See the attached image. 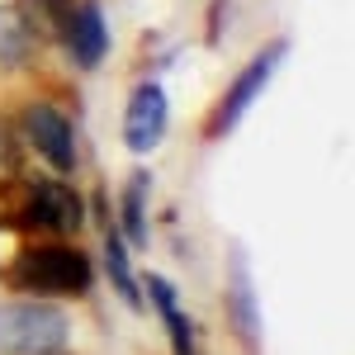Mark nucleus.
Here are the masks:
<instances>
[{"label": "nucleus", "instance_id": "nucleus-1", "mask_svg": "<svg viewBox=\"0 0 355 355\" xmlns=\"http://www.w3.org/2000/svg\"><path fill=\"white\" fill-rule=\"evenodd\" d=\"M19 294L28 299H71V294H85L90 279H95V266L81 246L71 242H43L28 246L24 256H15V266L5 275Z\"/></svg>", "mask_w": 355, "mask_h": 355}, {"label": "nucleus", "instance_id": "nucleus-2", "mask_svg": "<svg viewBox=\"0 0 355 355\" xmlns=\"http://www.w3.org/2000/svg\"><path fill=\"white\" fill-rule=\"evenodd\" d=\"M284 57H289V38H270V43H266V48L251 57V62H246L232 81H227V90L218 95V105H214L209 123H204V137H209V142L227 137L246 119V114H251V105L266 95V85L275 81V71L284 67Z\"/></svg>", "mask_w": 355, "mask_h": 355}, {"label": "nucleus", "instance_id": "nucleus-3", "mask_svg": "<svg viewBox=\"0 0 355 355\" xmlns=\"http://www.w3.org/2000/svg\"><path fill=\"white\" fill-rule=\"evenodd\" d=\"M67 331V313L43 299L0 303V355H57Z\"/></svg>", "mask_w": 355, "mask_h": 355}, {"label": "nucleus", "instance_id": "nucleus-4", "mask_svg": "<svg viewBox=\"0 0 355 355\" xmlns=\"http://www.w3.org/2000/svg\"><path fill=\"white\" fill-rule=\"evenodd\" d=\"M19 232H48V237H76L85 227V199L67 180H33L19 199Z\"/></svg>", "mask_w": 355, "mask_h": 355}, {"label": "nucleus", "instance_id": "nucleus-5", "mask_svg": "<svg viewBox=\"0 0 355 355\" xmlns=\"http://www.w3.org/2000/svg\"><path fill=\"white\" fill-rule=\"evenodd\" d=\"M24 137L57 175H71V171L81 166V137H76L71 114L57 110V105H48V100H38V105L24 110Z\"/></svg>", "mask_w": 355, "mask_h": 355}, {"label": "nucleus", "instance_id": "nucleus-6", "mask_svg": "<svg viewBox=\"0 0 355 355\" xmlns=\"http://www.w3.org/2000/svg\"><path fill=\"white\" fill-rule=\"evenodd\" d=\"M166 128H171V100H166L162 81H142L123 105V147L133 157H147L162 147Z\"/></svg>", "mask_w": 355, "mask_h": 355}, {"label": "nucleus", "instance_id": "nucleus-7", "mask_svg": "<svg viewBox=\"0 0 355 355\" xmlns=\"http://www.w3.org/2000/svg\"><path fill=\"white\" fill-rule=\"evenodd\" d=\"M57 38H62L67 57H71L81 71H95V67L110 57V24H105V10H100V0H76Z\"/></svg>", "mask_w": 355, "mask_h": 355}, {"label": "nucleus", "instance_id": "nucleus-8", "mask_svg": "<svg viewBox=\"0 0 355 355\" xmlns=\"http://www.w3.org/2000/svg\"><path fill=\"white\" fill-rule=\"evenodd\" d=\"M223 303H227V318L232 331L246 351H261V299H256V284H251V266H246V251L232 246V266H227V284H223Z\"/></svg>", "mask_w": 355, "mask_h": 355}, {"label": "nucleus", "instance_id": "nucleus-9", "mask_svg": "<svg viewBox=\"0 0 355 355\" xmlns=\"http://www.w3.org/2000/svg\"><path fill=\"white\" fill-rule=\"evenodd\" d=\"M147 299H152V308L162 313L166 336H171V351H175V355H199L194 322H190V313L180 308V294H175V284H171V279H162V275H147Z\"/></svg>", "mask_w": 355, "mask_h": 355}, {"label": "nucleus", "instance_id": "nucleus-10", "mask_svg": "<svg viewBox=\"0 0 355 355\" xmlns=\"http://www.w3.org/2000/svg\"><path fill=\"white\" fill-rule=\"evenodd\" d=\"M147 199H152V171L137 166L123 185V204H119V237L128 246H147Z\"/></svg>", "mask_w": 355, "mask_h": 355}, {"label": "nucleus", "instance_id": "nucleus-11", "mask_svg": "<svg viewBox=\"0 0 355 355\" xmlns=\"http://www.w3.org/2000/svg\"><path fill=\"white\" fill-rule=\"evenodd\" d=\"M105 275H110L114 294L128 303V308H142V289H137L133 279V266H128V242L119 237V227H105Z\"/></svg>", "mask_w": 355, "mask_h": 355}, {"label": "nucleus", "instance_id": "nucleus-12", "mask_svg": "<svg viewBox=\"0 0 355 355\" xmlns=\"http://www.w3.org/2000/svg\"><path fill=\"white\" fill-rule=\"evenodd\" d=\"M38 48V33L15 5H0V67H24Z\"/></svg>", "mask_w": 355, "mask_h": 355}, {"label": "nucleus", "instance_id": "nucleus-13", "mask_svg": "<svg viewBox=\"0 0 355 355\" xmlns=\"http://www.w3.org/2000/svg\"><path fill=\"white\" fill-rule=\"evenodd\" d=\"M71 5H76V0H19L15 10L28 19V28H33L38 38H57L62 24H67V15H71Z\"/></svg>", "mask_w": 355, "mask_h": 355}, {"label": "nucleus", "instance_id": "nucleus-14", "mask_svg": "<svg viewBox=\"0 0 355 355\" xmlns=\"http://www.w3.org/2000/svg\"><path fill=\"white\" fill-rule=\"evenodd\" d=\"M0 162H5V152H0Z\"/></svg>", "mask_w": 355, "mask_h": 355}, {"label": "nucleus", "instance_id": "nucleus-15", "mask_svg": "<svg viewBox=\"0 0 355 355\" xmlns=\"http://www.w3.org/2000/svg\"><path fill=\"white\" fill-rule=\"evenodd\" d=\"M57 355H62V351H57Z\"/></svg>", "mask_w": 355, "mask_h": 355}]
</instances>
